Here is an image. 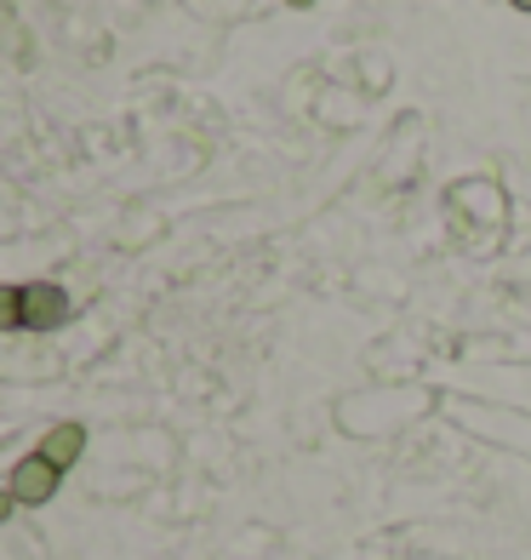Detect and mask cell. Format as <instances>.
<instances>
[{
	"label": "cell",
	"instance_id": "obj_1",
	"mask_svg": "<svg viewBox=\"0 0 531 560\" xmlns=\"http://www.w3.org/2000/svg\"><path fill=\"white\" fill-rule=\"evenodd\" d=\"M17 303H23V326H30V332H52V326L69 320V298H63V287H52V280L17 287Z\"/></svg>",
	"mask_w": 531,
	"mask_h": 560
},
{
	"label": "cell",
	"instance_id": "obj_2",
	"mask_svg": "<svg viewBox=\"0 0 531 560\" xmlns=\"http://www.w3.org/2000/svg\"><path fill=\"white\" fill-rule=\"evenodd\" d=\"M58 480H63V469H52V464H46V457L35 452V457H23V464L12 469L7 487H12V498H17V503L40 509V503H52V498H58Z\"/></svg>",
	"mask_w": 531,
	"mask_h": 560
},
{
	"label": "cell",
	"instance_id": "obj_3",
	"mask_svg": "<svg viewBox=\"0 0 531 560\" xmlns=\"http://www.w3.org/2000/svg\"><path fill=\"white\" fill-rule=\"evenodd\" d=\"M81 452H86V429L81 423H52L40 435V457L52 469H74V464H81Z\"/></svg>",
	"mask_w": 531,
	"mask_h": 560
},
{
	"label": "cell",
	"instance_id": "obj_4",
	"mask_svg": "<svg viewBox=\"0 0 531 560\" xmlns=\"http://www.w3.org/2000/svg\"><path fill=\"white\" fill-rule=\"evenodd\" d=\"M12 326H23V303L12 287H0V332H12Z\"/></svg>",
	"mask_w": 531,
	"mask_h": 560
},
{
	"label": "cell",
	"instance_id": "obj_5",
	"mask_svg": "<svg viewBox=\"0 0 531 560\" xmlns=\"http://www.w3.org/2000/svg\"><path fill=\"white\" fill-rule=\"evenodd\" d=\"M17 509V498H12V487H0V526H7V515Z\"/></svg>",
	"mask_w": 531,
	"mask_h": 560
},
{
	"label": "cell",
	"instance_id": "obj_6",
	"mask_svg": "<svg viewBox=\"0 0 531 560\" xmlns=\"http://www.w3.org/2000/svg\"><path fill=\"white\" fill-rule=\"evenodd\" d=\"M515 7H520V12H531V0H515Z\"/></svg>",
	"mask_w": 531,
	"mask_h": 560
},
{
	"label": "cell",
	"instance_id": "obj_7",
	"mask_svg": "<svg viewBox=\"0 0 531 560\" xmlns=\"http://www.w3.org/2000/svg\"><path fill=\"white\" fill-rule=\"evenodd\" d=\"M292 7H315V0H292Z\"/></svg>",
	"mask_w": 531,
	"mask_h": 560
}]
</instances>
